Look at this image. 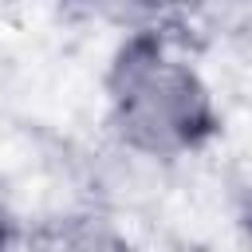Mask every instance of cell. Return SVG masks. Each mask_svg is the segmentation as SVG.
<instances>
[{"label":"cell","instance_id":"cell-2","mask_svg":"<svg viewBox=\"0 0 252 252\" xmlns=\"http://www.w3.org/2000/svg\"><path fill=\"white\" fill-rule=\"evenodd\" d=\"M67 4L102 28L134 35V32H165L169 20L189 0H67Z\"/></svg>","mask_w":252,"mask_h":252},{"label":"cell","instance_id":"cell-3","mask_svg":"<svg viewBox=\"0 0 252 252\" xmlns=\"http://www.w3.org/2000/svg\"><path fill=\"white\" fill-rule=\"evenodd\" d=\"M0 244H8V232H4V224H0Z\"/></svg>","mask_w":252,"mask_h":252},{"label":"cell","instance_id":"cell-1","mask_svg":"<svg viewBox=\"0 0 252 252\" xmlns=\"http://www.w3.org/2000/svg\"><path fill=\"white\" fill-rule=\"evenodd\" d=\"M102 87L114 146L154 165L205 150L220 130V110L205 75L165 32L122 35Z\"/></svg>","mask_w":252,"mask_h":252}]
</instances>
